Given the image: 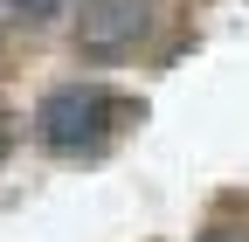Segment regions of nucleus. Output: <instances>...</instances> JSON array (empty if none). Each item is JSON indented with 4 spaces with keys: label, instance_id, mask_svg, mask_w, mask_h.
Wrapping results in <instances>:
<instances>
[{
    "label": "nucleus",
    "instance_id": "obj_4",
    "mask_svg": "<svg viewBox=\"0 0 249 242\" xmlns=\"http://www.w3.org/2000/svg\"><path fill=\"white\" fill-rule=\"evenodd\" d=\"M201 242H249V235H242V228H208Z\"/></svg>",
    "mask_w": 249,
    "mask_h": 242
},
{
    "label": "nucleus",
    "instance_id": "obj_3",
    "mask_svg": "<svg viewBox=\"0 0 249 242\" xmlns=\"http://www.w3.org/2000/svg\"><path fill=\"white\" fill-rule=\"evenodd\" d=\"M7 14H21V21H49V14H62V0H7Z\"/></svg>",
    "mask_w": 249,
    "mask_h": 242
},
{
    "label": "nucleus",
    "instance_id": "obj_2",
    "mask_svg": "<svg viewBox=\"0 0 249 242\" xmlns=\"http://www.w3.org/2000/svg\"><path fill=\"white\" fill-rule=\"evenodd\" d=\"M160 28V0H83L76 14V49L90 63H118Z\"/></svg>",
    "mask_w": 249,
    "mask_h": 242
},
{
    "label": "nucleus",
    "instance_id": "obj_1",
    "mask_svg": "<svg viewBox=\"0 0 249 242\" xmlns=\"http://www.w3.org/2000/svg\"><path fill=\"white\" fill-rule=\"evenodd\" d=\"M132 118H139V104L118 97V90H104V83H62V90H49V97L35 104V138L49 145V153L76 159V153L111 145Z\"/></svg>",
    "mask_w": 249,
    "mask_h": 242
}]
</instances>
